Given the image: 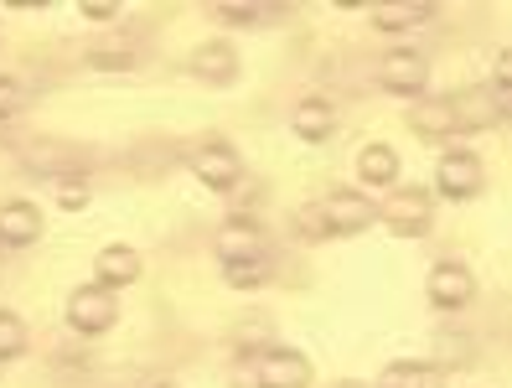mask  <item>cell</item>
Listing matches in <instances>:
<instances>
[{
    "label": "cell",
    "instance_id": "cell-1",
    "mask_svg": "<svg viewBox=\"0 0 512 388\" xmlns=\"http://www.w3.org/2000/svg\"><path fill=\"white\" fill-rule=\"evenodd\" d=\"M316 213H321V228H326L331 238H352V233H363V228L378 218V207H373L363 192L337 187V192H326V197L316 202Z\"/></svg>",
    "mask_w": 512,
    "mask_h": 388
},
{
    "label": "cell",
    "instance_id": "cell-2",
    "mask_svg": "<svg viewBox=\"0 0 512 388\" xmlns=\"http://www.w3.org/2000/svg\"><path fill=\"white\" fill-rule=\"evenodd\" d=\"M435 187H440V197H476L481 187H487V166H481V156L476 151H466V145H450V151L440 156V166H435Z\"/></svg>",
    "mask_w": 512,
    "mask_h": 388
},
{
    "label": "cell",
    "instance_id": "cell-3",
    "mask_svg": "<svg viewBox=\"0 0 512 388\" xmlns=\"http://www.w3.org/2000/svg\"><path fill=\"white\" fill-rule=\"evenodd\" d=\"M114 321H119L114 290H104V285H78V290L68 295V326H73V332L99 337V332H109Z\"/></svg>",
    "mask_w": 512,
    "mask_h": 388
},
{
    "label": "cell",
    "instance_id": "cell-4",
    "mask_svg": "<svg viewBox=\"0 0 512 388\" xmlns=\"http://www.w3.org/2000/svg\"><path fill=\"white\" fill-rule=\"evenodd\" d=\"M254 388H311V363L295 347H269L254 357Z\"/></svg>",
    "mask_w": 512,
    "mask_h": 388
},
{
    "label": "cell",
    "instance_id": "cell-5",
    "mask_svg": "<svg viewBox=\"0 0 512 388\" xmlns=\"http://www.w3.org/2000/svg\"><path fill=\"white\" fill-rule=\"evenodd\" d=\"M378 83L388 88V94H399V99H419L430 88V63L419 52L399 47V52H388L378 63Z\"/></svg>",
    "mask_w": 512,
    "mask_h": 388
},
{
    "label": "cell",
    "instance_id": "cell-6",
    "mask_svg": "<svg viewBox=\"0 0 512 388\" xmlns=\"http://www.w3.org/2000/svg\"><path fill=\"white\" fill-rule=\"evenodd\" d=\"M425 290H430V301L440 311H461V306L476 301V275L466 270L461 259H440L430 270V280H425Z\"/></svg>",
    "mask_w": 512,
    "mask_h": 388
},
{
    "label": "cell",
    "instance_id": "cell-7",
    "mask_svg": "<svg viewBox=\"0 0 512 388\" xmlns=\"http://www.w3.org/2000/svg\"><path fill=\"white\" fill-rule=\"evenodd\" d=\"M378 218L394 228L399 238H419V233L430 228V218H435V202H430V192L409 187V192H394V197H388Z\"/></svg>",
    "mask_w": 512,
    "mask_h": 388
},
{
    "label": "cell",
    "instance_id": "cell-8",
    "mask_svg": "<svg viewBox=\"0 0 512 388\" xmlns=\"http://www.w3.org/2000/svg\"><path fill=\"white\" fill-rule=\"evenodd\" d=\"M192 171L202 176V187H213V192H228L238 176H244V156L233 151V145L223 140H207L192 151Z\"/></svg>",
    "mask_w": 512,
    "mask_h": 388
},
{
    "label": "cell",
    "instance_id": "cell-9",
    "mask_svg": "<svg viewBox=\"0 0 512 388\" xmlns=\"http://www.w3.org/2000/svg\"><path fill=\"white\" fill-rule=\"evenodd\" d=\"M497 99H492V88H466V94L450 99V130H461V135H476V130H492L497 125Z\"/></svg>",
    "mask_w": 512,
    "mask_h": 388
},
{
    "label": "cell",
    "instance_id": "cell-10",
    "mask_svg": "<svg viewBox=\"0 0 512 388\" xmlns=\"http://www.w3.org/2000/svg\"><path fill=\"white\" fill-rule=\"evenodd\" d=\"M213 249L223 264H244V259H264V233L249 218H228L213 238Z\"/></svg>",
    "mask_w": 512,
    "mask_h": 388
},
{
    "label": "cell",
    "instance_id": "cell-11",
    "mask_svg": "<svg viewBox=\"0 0 512 388\" xmlns=\"http://www.w3.org/2000/svg\"><path fill=\"white\" fill-rule=\"evenodd\" d=\"M42 238V213H37V202H6L0 207V244L6 249H26V244H37Z\"/></svg>",
    "mask_w": 512,
    "mask_h": 388
},
{
    "label": "cell",
    "instance_id": "cell-12",
    "mask_svg": "<svg viewBox=\"0 0 512 388\" xmlns=\"http://www.w3.org/2000/svg\"><path fill=\"white\" fill-rule=\"evenodd\" d=\"M94 275H99L104 290L135 285V280H140V254H135L130 244H109V249H99V259H94Z\"/></svg>",
    "mask_w": 512,
    "mask_h": 388
},
{
    "label": "cell",
    "instance_id": "cell-13",
    "mask_svg": "<svg viewBox=\"0 0 512 388\" xmlns=\"http://www.w3.org/2000/svg\"><path fill=\"white\" fill-rule=\"evenodd\" d=\"M357 176H363V187H394L399 182V151L394 145H363L357 151Z\"/></svg>",
    "mask_w": 512,
    "mask_h": 388
},
{
    "label": "cell",
    "instance_id": "cell-14",
    "mask_svg": "<svg viewBox=\"0 0 512 388\" xmlns=\"http://www.w3.org/2000/svg\"><path fill=\"white\" fill-rule=\"evenodd\" d=\"M373 388H445V373L430 363H388Z\"/></svg>",
    "mask_w": 512,
    "mask_h": 388
},
{
    "label": "cell",
    "instance_id": "cell-15",
    "mask_svg": "<svg viewBox=\"0 0 512 388\" xmlns=\"http://www.w3.org/2000/svg\"><path fill=\"white\" fill-rule=\"evenodd\" d=\"M331 125H337V114H331V104H321V99H306V104L290 114V130L300 140H326Z\"/></svg>",
    "mask_w": 512,
    "mask_h": 388
},
{
    "label": "cell",
    "instance_id": "cell-16",
    "mask_svg": "<svg viewBox=\"0 0 512 388\" xmlns=\"http://www.w3.org/2000/svg\"><path fill=\"white\" fill-rule=\"evenodd\" d=\"M430 16H435L430 0H409V6H378L373 11V26H378V32H409V26L430 21Z\"/></svg>",
    "mask_w": 512,
    "mask_h": 388
},
{
    "label": "cell",
    "instance_id": "cell-17",
    "mask_svg": "<svg viewBox=\"0 0 512 388\" xmlns=\"http://www.w3.org/2000/svg\"><path fill=\"white\" fill-rule=\"evenodd\" d=\"M192 68H197L202 78H213V83H228V78L238 73V57H233V47H223V42H207V47L192 52Z\"/></svg>",
    "mask_w": 512,
    "mask_h": 388
},
{
    "label": "cell",
    "instance_id": "cell-18",
    "mask_svg": "<svg viewBox=\"0 0 512 388\" xmlns=\"http://www.w3.org/2000/svg\"><path fill=\"white\" fill-rule=\"evenodd\" d=\"M409 125L419 130V135H450V99H425L414 114H409Z\"/></svg>",
    "mask_w": 512,
    "mask_h": 388
},
{
    "label": "cell",
    "instance_id": "cell-19",
    "mask_svg": "<svg viewBox=\"0 0 512 388\" xmlns=\"http://www.w3.org/2000/svg\"><path fill=\"white\" fill-rule=\"evenodd\" d=\"M26 321L16 316V311H0V363H11V357H21L26 352Z\"/></svg>",
    "mask_w": 512,
    "mask_h": 388
},
{
    "label": "cell",
    "instance_id": "cell-20",
    "mask_svg": "<svg viewBox=\"0 0 512 388\" xmlns=\"http://www.w3.org/2000/svg\"><path fill=\"white\" fill-rule=\"evenodd\" d=\"M233 290H259L269 280V259H244V264H223Z\"/></svg>",
    "mask_w": 512,
    "mask_h": 388
},
{
    "label": "cell",
    "instance_id": "cell-21",
    "mask_svg": "<svg viewBox=\"0 0 512 388\" xmlns=\"http://www.w3.org/2000/svg\"><path fill=\"white\" fill-rule=\"evenodd\" d=\"M21 104H26V88L11 83V78H0V119H11Z\"/></svg>",
    "mask_w": 512,
    "mask_h": 388
},
{
    "label": "cell",
    "instance_id": "cell-22",
    "mask_svg": "<svg viewBox=\"0 0 512 388\" xmlns=\"http://www.w3.org/2000/svg\"><path fill=\"white\" fill-rule=\"evenodd\" d=\"M218 16L233 21V26H254V21L269 16V11H264V6H233V0H228V6H218Z\"/></svg>",
    "mask_w": 512,
    "mask_h": 388
},
{
    "label": "cell",
    "instance_id": "cell-23",
    "mask_svg": "<svg viewBox=\"0 0 512 388\" xmlns=\"http://www.w3.org/2000/svg\"><path fill=\"white\" fill-rule=\"evenodd\" d=\"M57 202H63L68 213H78V207H88V187L83 182H63V187H57Z\"/></svg>",
    "mask_w": 512,
    "mask_h": 388
},
{
    "label": "cell",
    "instance_id": "cell-24",
    "mask_svg": "<svg viewBox=\"0 0 512 388\" xmlns=\"http://www.w3.org/2000/svg\"><path fill=\"white\" fill-rule=\"evenodd\" d=\"M512 83V57L507 52H497V73H492V88H507Z\"/></svg>",
    "mask_w": 512,
    "mask_h": 388
},
{
    "label": "cell",
    "instance_id": "cell-25",
    "mask_svg": "<svg viewBox=\"0 0 512 388\" xmlns=\"http://www.w3.org/2000/svg\"><path fill=\"white\" fill-rule=\"evenodd\" d=\"M300 228H306L311 238H326V228H321V213H316V207H306V213H300Z\"/></svg>",
    "mask_w": 512,
    "mask_h": 388
},
{
    "label": "cell",
    "instance_id": "cell-26",
    "mask_svg": "<svg viewBox=\"0 0 512 388\" xmlns=\"http://www.w3.org/2000/svg\"><path fill=\"white\" fill-rule=\"evenodd\" d=\"M83 16H88V21H109V16H114V6H83Z\"/></svg>",
    "mask_w": 512,
    "mask_h": 388
},
{
    "label": "cell",
    "instance_id": "cell-27",
    "mask_svg": "<svg viewBox=\"0 0 512 388\" xmlns=\"http://www.w3.org/2000/svg\"><path fill=\"white\" fill-rule=\"evenodd\" d=\"M337 388H368V383H357V378H342V383H337Z\"/></svg>",
    "mask_w": 512,
    "mask_h": 388
},
{
    "label": "cell",
    "instance_id": "cell-28",
    "mask_svg": "<svg viewBox=\"0 0 512 388\" xmlns=\"http://www.w3.org/2000/svg\"><path fill=\"white\" fill-rule=\"evenodd\" d=\"M150 388H171V383H150Z\"/></svg>",
    "mask_w": 512,
    "mask_h": 388
}]
</instances>
